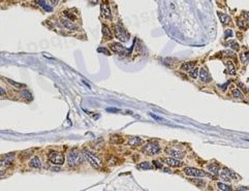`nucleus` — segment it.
<instances>
[{"instance_id": "f257e3e1", "label": "nucleus", "mask_w": 249, "mask_h": 191, "mask_svg": "<svg viewBox=\"0 0 249 191\" xmlns=\"http://www.w3.org/2000/svg\"><path fill=\"white\" fill-rule=\"evenodd\" d=\"M83 161V158L76 150H70L67 154V163L69 166L74 167L77 165L81 164Z\"/></svg>"}, {"instance_id": "f03ea898", "label": "nucleus", "mask_w": 249, "mask_h": 191, "mask_svg": "<svg viewBox=\"0 0 249 191\" xmlns=\"http://www.w3.org/2000/svg\"><path fill=\"white\" fill-rule=\"evenodd\" d=\"M83 155H84V157H85V159L90 163V165H91L92 167H94V169H99V167L101 166L100 160L92 152H90V151H88V150H84Z\"/></svg>"}, {"instance_id": "7ed1b4c3", "label": "nucleus", "mask_w": 249, "mask_h": 191, "mask_svg": "<svg viewBox=\"0 0 249 191\" xmlns=\"http://www.w3.org/2000/svg\"><path fill=\"white\" fill-rule=\"evenodd\" d=\"M49 160L54 164L62 165L65 161V158H64L62 153H59L57 151H51L49 153Z\"/></svg>"}, {"instance_id": "20e7f679", "label": "nucleus", "mask_w": 249, "mask_h": 191, "mask_svg": "<svg viewBox=\"0 0 249 191\" xmlns=\"http://www.w3.org/2000/svg\"><path fill=\"white\" fill-rule=\"evenodd\" d=\"M184 173H185V175L189 176V177H194V178H204V177H207V173H205L204 171H202V169H194V167H190V166H187L184 169Z\"/></svg>"}, {"instance_id": "39448f33", "label": "nucleus", "mask_w": 249, "mask_h": 191, "mask_svg": "<svg viewBox=\"0 0 249 191\" xmlns=\"http://www.w3.org/2000/svg\"><path fill=\"white\" fill-rule=\"evenodd\" d=\"M115 35L118 39L121 41H127L129 39V34L121 25H116L115 26Z\"/></svg>"}, {"instance_id": "423d86ee", "label": "nucleus", "mask_w": 249, "mask_h": 191, "mask_svg": "<svg viewBox=\"0 0 249 191\" xmlns=\"http://www.w3.org/2000/svg\"><path fill=\"white\" fill-rule=\"evenodd\" d=\"M144 152L148 155H156L160 152V147L156 143H149L144 147Z\"/></svg>"}, {"instance_id": "0eeeda50", "label": "nucleus", "mask_w": 249, "mask_h": 191, "mask_svg": "<svg viewBox=\"0 0 249 191\" xmlns=\"http://www.w3.org/2000/svg\"><path fill=\"white\" fill-rule=\"evenodd\" d=\"M166 153L167 155H171L173 158L175 159H183L185 157V152L181 150H177V149H166Z\"/></svg>"}, {"instance_id": "6e6552de", "label": "nucleus", "mask_w": 249, "mask_h": 191, "mask_svg": "<svg viewBox=\"0 0 249 191\" xmlns=\"http://www.w3.org/2000/svg\"><path fill=\"white\" fill-rule=\"evenodd\" d=\"M14 159V155L12 154H8L6 156L0 158V167H8L12 164Z\"/></svg>"}, {"instance_id": "1a4fd4ad", "label": "nucleus", "mask_w": 249, "mask_h": 191, "mask_svg": "<svg viewBox=\"0 0 249 191\" xmlns=\"http://www.w3.org/2000/svg\"><path fill=\"white\" fill-rule=\"evenodd\" d=\"M110 49L114 53L118 54V55H124V54H126V49L120 43H112L110 45Z\"/></svg>"}, {"instance_id": "9d476101", "label": "nucleus", "mask_w": 249, "mask_h": 191, "mask_svg": "<svg viewBox=\"0 0 249 191\" xmlns=\"http://www.w3.org/2000/svg\"><path fill=\"white\" fill-rule=\"evenodd\" d=\"M200 79L202 80L203 82H205V83H208V82H211L212 81V77H211V75L210 72L208 71V69H206L205 67H203V68H201L200 70Z\"/></svg>"}, {"instance_id": "9b49d317", "label": "nucleus", "mask_w": 249, "mask_h": 191, "mask_svg": "<svg viewBox=\"0 0 249 191\" xmlns=\"http://www.w3.org/2000/svg\"><path fill=\"white\" fill-rule=\"evenodd\" d=\"M164 162L166 163L167 165H169V166H172V167L183 166V162L178 160V159H175V158H166V159H164Z\"/></svg>"}, {"instance_id": "f8f14e48", "label": "nucleus", "mask_w": 249, "mask_h": 191, "mask_svg": "<svg viewBox=\"0 0 249 191\" xmlns=\"http://www.w3.org/2000/svg\"><path fill=\"white\" fill-rule=\"evenodd\" d=\"M100 12H101V16L104 19H112V14H111L110 7H109L108 4L102 3L100 5Z\"/></svg>"}, {"instance_id": "ddd939ff", "label": "nucleus", "mask_w": 249, "mask_h": 191, "mask_svg": "<svg viewBox=\"0 0 249 191\" xmlns=\"http://www.w3.org/2000/svg\"><path fill=\"white\" fill-rule=\"evenodd\" d=\"M29 166L32 169H41V162L39 160L38 157H33L30 161H29Z\"/></svg>"}, {"instance_id": "4468645a", "label": "nucleus", "mask_w": 249, "mask_h": 191, "mask_svg": "<svg viewBox=\"0 0 249 191\" xmlns=\"http://www.w3.org/2000/svg\"><path fill=\"white\" fill-rule=\"evenodd\" d=\"M143 144V140L140 137H138V136H133V137H130L128 140V145H130V146H140V145Z\"/></svg>"}, {"instance_id": "2eb2a0df", "label": "nucleus", "mask_w": 249, "mask_h": 191, "mask_svg": "<svg viewBox=\"0 0 249 191\" xmlns=\"http://www.w3.org/2000/svg\"><path fill=\"white\" fill-rule=\"evenodd\" d=\"M61 23L66 29H68V30H75V29H76V25H75L72 21L66 20V19H62Z\"/></svg>"}, {"instance_id": "dca6fc26", "label": "nucleus", "mask_w": 249, "mask_h": 191, "mask_svg": "<svg viewBox=\"0 0 249 191\" xmlns=\"http://www.w3.org/2000/svg\"><path fill=\"white\" fill-rule=\"evenodd\" d=\"M194 67V62H185V63H183L181 65V68L184 69V70H191L192 68Z\"/></svg>"}, {"instance_id": "f3484780", "label": "nucleus", "mask_w": 249, "mask_h": 191, "mask_svg": "<svg viewBox=\"0 0 249 191\" xmlns=\"http://www.w3.org/2000/svg\"><path fill=\"white\" fill-rule=\"evenodd\" d=\"M227 72L229 73V75H236V68H235V65L232 61H229L227 62Z\"/></svg>"}, {"instance_id": "a211bd4d", "label": "nucleus", "mask_w": 249, "mask_h": 191, "mask_svg": "<svg viewBox=\"0 0 249 191\" xmlns=\"http://www.w3.org/2000/svg\"><path fill=\"white\" fill-rule=\"evenodd\" d=\"M102 34H104V36L106 37V38H111V37H112V32H111V30L109 29V27H106V25L102 26Z\"/></svg>"}, {"instance_id": "6ab92c4d", "label": "nucleus", "mask_w": 249, "mask_h": 191, "mask_svg": "<svg viewBox=\"0 0 249 191\" xmlns=\"http://www.w3.org/2000/svg\"><path fill=\"white\" fill-rule=\"evenodd\" d=\"M36 3L38 4V5H41V7L45 8L47 12H52V10H53V9H52V6L49 5V4H48L46 1H36Z\"/></svg>"}, {"instance_id": "aec40b11", "label": "nucleus", "mask_w": 249, "mask_h": 191, "mask_svg": "<svg viewBox=\"0 0 249 191\" xmlns=\"http://www.w3.org/2000/svg\"><path fill=\"white\" fill-rule=\"evenodd\" d=\"M219 17H220V21L222 22V24H224V25H227V24H229V22H231V18H229V16H227V14H220L219 12Z\"/></svg>"}, {"instance_id": "412c9836", "label": "nucleus", "mask_w": 249, "mask_h": 191, "mask_svg": "<svg viewBox=\"0 0 249 191\" xmlns=\"http://www.w3.org/2000/svg\"><path fill=\"white\" fill-rule=\"evenodd\" d=\"M217 186H218L219 189L222 191H233V188H232L231 186L227 185V184H224V183H221V182L217 184Z\"/></svg>"}, {"instance_id": "4be33fe9", "label": "nucleus", "mask_w": 249, "mask_h": 191, "mask_svg": "<svg viewBox=\"0 0 249 191\" xmlns=\"http://www.w3.org/2000/svg\"><path fill=\"white\" fill-rule=\"evenodd\" d=\"M229 46H231V48L233 49V51H239V50H240V46H239V43H238L237 41H229Z\"/></svg>"}, {"instance_id": "5701e85b", "label": "nucleus", "mask_w": 249, "mask_h": 191, "mask_svg": "<svg viewBox=\"0 0 249 191\" xmlns=\"http://www.w3.org/2000/svg\"><path fill=\"white\" fill-rule=\"evenodd\" d=\"M233 96L236 98H240V99H243V94L240 91L239 89H235L233 90Z\"/></svg>"}, {"instance_id": "b1692460", "label": "nucleus", "mask_w": 249, "mask_h": 191, "mask_svg": "<svg viewBox=\"0 0 249 191\" xmlns=\"http://www.w3.org/2000/svg\"><path fill=\"white\" fill-rule=\"evenodd\" d=\"M208 169H210L212 173H214V174H218V171H219V166L217 164H210L208 166Z\"/></svg>"}, {"instance_id": "393cba45", "label": "nucleus", "mask_w": 249, "mask_h": 191, "mask_svg": "<svg viewBox=\"0 0 249 191\" xmlns=\"http://www.w3.org/2000/svg\"><path fill=\"white\" fill-rule=\"evenodd\" d=\"M21 94H22V96L26 100H29V101H30V100H32V95H31V93L29 91H22V93H21Z\"/></svg>"}, {"instance_id": "a878e982", "label": "nucleus", "mask_w": 249, "mask_h": 191, "mask_svg": "<svg viewBox=\"0 0 249 191\" xmlns=\"http://www.w3.org/2000/svg\"><path fill=\"white\" fill-rule=\"evenodd\" d=\"M5 81H7L8 83H10V84H12V85H14V87H17V88H23V87H25V85H23V84H20V83H17V82L12 81V80L5 79Z\"/></svg>"}, {"instance_id": "bb28decb", "label": "nucleus", "mask_w": 249, "mask_h": 191, "mask_svg": "<svg viewBox=\"0 0 249 191\" xmlns=\"http://www.w3.org/2000/svg\"><path fill=\"white\" fill-rule=\"evenodd\" d=\"M189 75L191 77H196L198 75V67H193L191 70L189 71Z\"/></svg>"}, {"instance_id": "cd10ccee", "label": "nucleus", "mask_w": 249, "mask_h": 191, "mask_svg": "<svg viewBox=\"0 0 249 191\" xmlns=\"http://www.w3.org/2000/svg\"><path fill=\"white\" fill-rule=\"evenodd\" d=\"M237 23H238V26H239L240 28H243V29L247 28V24H246L245 22H243L242 20H240V19H238L237 20Z\"/></svg>"}, {"instance_id": "c85d7f7f", "label": "nucleus", "mask_w": 249, "mask_h": 191, "mask_svg": "<svg viewBox=\"0 0 249 191\" xmlns=\"http://www.w3.org/2000/svg\"><path fill=\"white\" fill-rule=\"evenodd\" d=\"M141 169H151V164L150 163H148V162H143V163H141V164L139 165Z\"/></svg>"}, {"instance_id": "c756f323", "label": "nucleus", "mask_w": 249, "mask_h": 191, "mask_svg": "<svg viewBox=\"0 0 249 191\" xmlns=\"http://www.w3.org/2000/svg\"><path fill=\"white\" fill-rule=\"evenodd\" d=\"M220 177L222 178V179L224 180V181H229V180H231V179H229V177L227 175V173H225V171H223V169H222V171L220 173Z\"/></svg>"}, {"instance_id": "7c9ffc66", "label": "nucleus", "mask_w": 249, "mask_h": 191, "mask_svg": "<svg viewBox=\"0 0 249 191\" xmlns=\"http://www.w3.org/2000/svg\"><path fill=\"white\" fill-rule=\"evenodd\" d=\"M224 34H225V37L233 36V30H231V29H227V30L224 31Z\"/></svg>"}, {"instance_id": "2f4dec72", "label": "nucleus", "mask_w": 249, "mask_h": 191, "mask_svg": "<svg viewBox=\"0 0 249 191\" xmlns=\"http://www.w3.org/2000/svg\"><path fill=\"white\" fill-rule=\"evenodd\" d=\"M106 111L110 112V113H118L119 112L118 109H115V108H108L106 109Z\"/></svg>"}, {"instance_id": "473e14b6", "label": "nucleus", "mask_w": 249, "mask_h": 191, "mask_svg": "<svg viewBox=\"0 0 249 191\" xmlns=\"http://www.w3.org/2000/svg\"><path fill=\"white\" fill-rule=\"evenodd\" d=\"M64 14H65L66 16H68V17H69V19H70V20H75V19H76V17H75V14H70L69 12H64Z\"/></svg>"}, {"instance_id": "72a5a7b5", "label": "nucleus", "mask_w": 249, "mask_h": 191, "mask_svg": "<svg viewBox=\"0 0 249 191\" xmlns=\"http://www.w3.org/2000/svg\"><path fill=\"white\" fill-rule=\"evenodd\" d=\"M23 155H25V156H26L27 158H28V157L31 155V151H27V152H26V151H24V152H22V154H21V156H23Z\"/></svg>"}, {"instance_id": "f704fd0d", "label": "nucleus", "mask_w": 249, "mask_h": 191, "mask_svg": "<svg viewBox=\"0 0 249 191\" xmlns=\"http://www.w3.org/2000/svg\"><path fill=\"white\" fill-rule=\"evenodd\" d=\"M237 191H249L248 187H244V186H241V187H238Z\"/></svg>"}, {"instance_id": "c9c22d12", "label": "nucleus", "mask_w": 249, "mask_h": 191, "mask_svg": "<svg viewBox=\"0 0 249 191\" xmlns=\"http://www.w3.org/2000/svg\"><path fill=\"white\" fill-rule=\"evenodd\" d=\"M241 58H242V61H243L244 63H246V62H247V53L244 54V55H241Z\"/></svg>"}, {"instance_id": "e433bc0d", "label": "nucleus", "mask_w": 249, "mask_h": 191, "mask_svg": "<svg viewBox=\"0 0 249 191\" xmlns=\"http://www.w3.org/2000/svg\"><path fill=\"white\" fill-rule=\"evenodd\" d=\"M153 164H155L156 167H158V169H161V167H162L161 163H160V162H157V161H153Z\"/></svg>"}, {"instance_id": "4c0bfd02", "label": "nucleus", "mask_w": 249, "mask_h": 191, "mask_svg": "<svg viewBox=\"0 0 249 191\" xmlns=\"http://www.w3.org/2000/svg\"><path fill=\"white\" fill-rule=\"evenodd\" d=\"M106 49H104V48H99V49H98V52H99V53H100V52H101V53H104V54H106V55H109V54H110V53H106Z\"/></svg>"}, {"instance_id": "58836bf2", "label": "nucleus", "mask_w": 249, "mask_h": 191, "mask_svg": "<svg viewBox=\"0 0 249 191\" xmlns=\"http://www.w3.org/2000/svg\"><path fill=\"white\" fill-rule=\"evenodd\" d=\"M223 53L225 54V55H229V56H234V53L233 51H224Z\"/></svg>"}, {"instance_id": "ea45409f", "label": "nucleus", "mask_w": 249, "mask_h": 191, "mask_svg": "<svg viewBox=\"0 0 249 191\" xmlns=\"http://www.w3.org/2000/svg\"><path fill=\"white\" fill-rule=\"evenodd\" d=\"M4 94H5V90H4L3 88L0 87V96H1V95H4Z\"/></svg>"}, {"instance_id": "a19ab883", "label": "nucleus", "mask_w": 249, "mask_h": 191, "mask_svg": "<svg viewBox=\"0 0 249 191\" xmlns=\"http://www.w3.org/2000/svg\"><path fill=\"white\" fill-rule=\"evenodd\" d=\"M150 115H151V116H152V117H153V118H154V119H156V120H162V119H161V118H159V117H157V116H155V115H153V114H152V113H151V114H150Z\"/></svg>"}, {"instance_id": "79ce46f5", "label": "nucleus", "mask_w": 249, "mask_h": 191, "mask_svg": "<svg viewBox=\"0 0 249 191\" xmlns=\"http://www.w3.org/2000/svg\"><path fill=\"white\" fill-rule=\"evenodd\" d=\"M239 86H240V87H242V88H243V89L245 90V91H246V90H247V89H246V87H245V86H244V85H243V84H242V83H239Z\"/></svg>"}, {"instance_id": "37998d69", "label": "nucleus", "mask_w": 249, "mask_h": 191, "mask_svg": "<svg viewBox=\"0 0 249 191\" xmlns=\"http://www.w3.org/2000/svg\"><path fill=\"white\" fill-rule=\"evenodd\" d=\"M4 174V171H0V176H2Z\"/></svg>"}]
</instances>
